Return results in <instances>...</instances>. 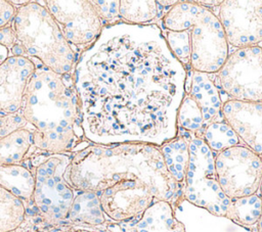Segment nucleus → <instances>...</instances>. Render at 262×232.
<instances>
[{"label":"nucleus","mask_w":262,"mask_h":232,"mask_svg":"<svg viewBox=\"0 0 262 232\" xmlns=\"http://www.w3.org/2000/svg\"><path fill=\"white\" fill-rule=\"evenodd\" d=\"M84 137L93 144L161 146L178 133L186 69L158 25L103 27L75 65Z\"/></svg>","instance_id":"obj_1"},{"label":"nucleus","mask_w":262,"mask_h":232,"mask_svg":"<svg viewBox=\"0 0 262 232\" xmlns=\"http://www.w3.org/2000/svg\"><path fill=\"white\" fill-rule=\"evenodd\" d=\"M67 178L74 189L96 194L115 184L140 183L171 204L183 195L160 147L144 143L88 145L71 157Z\"/></svg>","instance_id":"obj_2"},{"label":"nucleus","mask_w":262,"mask_h":232,"mask_svg":"<svg viewBox=\"0 0 262 232\" xmlns=\"http://www.w3.org/2000/svg\"><path fill=\"white\" fill-rule=\"evenodd\" d=\"M33 127V145L48 154L66 153L83 135L81 113L73 77L43 65L36 67L20 108Z\"/></svg>","instance_id":"obj_3"},{"label":"nucleus","mask_w":262,"mask_h":232,"mask_svg":"<svg viewBox=\"0 0 262 232\" xmlns=\"http://www.w3.org/2000/svg\"><path fill=\"white\" fill-rule=\"evenodd\" d=\"M167 31H184L190 48V67L194 72L217 73L228 56V43L219 18L195 2H177L163 17Z\"/></svg>","instance_id":"obj_4"},{"label":"nucleus","mask_w":262,"mask_h":232,"mask_svg":"<svg viewBox=\"0 0 262 232\" xmlns=\"http://www.w3.org/2000/svg\"><path fill=\"white\" fill-rule=\"evenodd\" d=\"M12 28L27 57L37 58L43 66L57 74L71 73L76 52L42 2L29 1L20 5Z\"/></svg>","instance_id":"obj_5"},{"label":"nucleus","mask_w":262,"mask_h":232,"mask_svg":"<svg viewBox=\"0 0 262 232\" xmlns=\"http://www.w3.org/2000/svg\"><path fill=\"white\" fill-rule=\"evenodd\" d=\"M71 156L53 153L45 156L34 172L32 200L40 216L49 224H57L68 218L75 198L67 172Z\"/></svg>","instance_id":"obj_6"},{"label":"nucleus","mask_w":262,"mask_h":232,"mask_svg":"<svg viewBox=\"0 0 262 232\" xmlns=\"http://www.w3.org/2000/svg\"><path fill=\"white\" fill-rule=\"evenodd\" d=\"M215 153L195 135L189 142V160L183 196L190 203L217 217H225L231 199L220 188L215 171Z\"/></svg>","instance_id":"obj_7"},{"label":"nucleus","mask_w":262,"mask_h":232,"mask_svg":"<svg viewBox=\"0 0 262 232\" xmlns=\"http://www.w3.org/2000/svg\"><path fill=\"white\" fill-rule=\"evenodd\" d=\"M217 73L219 87L230 100L262 103V47L235 50Z\"/></svg>","instance_id":"obj_8"},{"label":"nucleus","mask_w":262,"mask_h":232,"mask_svg":"<svg viewBox=\"0 0 262 232\" xmlns=\"http://www.w3.org/2000/svg\"><path fill=\"white\" fill-rule=\"evenodd\" d=\"M215 171L228 198L256 194L262 179V158L248 147L236 145L215 155Z\"/></svg>","instance_id":"obj_9"},{"label":"nucleus","mask_w":262,"mask_h":232,"mask_svg":"<svg viewBox=\"0 0 262 232\" xmlns=\"http://www.w3.org/2000/svg\"><path fill=\"white\" fill-rule=\"evenodd\" d=\"M70 45L90 46L99 36L104 25L91 1H43Z\"/></svg>","instance_id":"obj_10"},{"label":"nucleus","mask_w":262,"mask_h":232,"mask_svg":"<svg viewBox=\"0 0 262 232\" xmlns=\"http://www.w3.org/2000/svg\"><path fill=\"white\" fill-rule=\"evenodd\" d=\"M219 21L228 45L236 48L258 46L262 41V0L222 1Z\"/></svg>","instance_id":"obj_11"},{"label":"nucleus","mask_w":262,"mask_h":232,"mask_svg":"<svg viewBox=\"0 0 262 232\" xmlns=\"http://www.w3.org/2000/svg\"><path fill=\"white\" fill-rule=\"evenodd\" d=\"M97 195L104 215L116 222L139 218L159 200L149 186L140 183L115 184Z\"/></svg>","instance_id":"obj_12"},{"label":"nucleus","mask_w":262,"mask_h":232,"mask_svg":"<svg viewBox=\"0 0 262 232\" xmlns=\"http://www.w3.org/2000/svg\"><path fill=\"white\" fill-rule=\"evenodd\" d=\"M36 69L27 56H8L0 63V115L19 111L30 78Z\"/></svg>","instance_id":"obj_13"},{"label":"nucleus","mask_w":262,"mask_h":232,"mask_svg":"<svg viewBox=\"0 0 262 232\" xmlns=\"http://www.w3.org/2000/svg\"><path fill=\"white\" fill-rule=\"evenodd\" d=\"M222 113L246 147L262 157V103L228 100Z\"/></svg>","instance_id":"obj_14"},{"label":"nucleus","mask_w":262,"mask_h":232,"mask_svg":"<svg viewBox=\"0 0 262 232\" xmlns=\"http://www.w3.org/2000/svg\"><path fill=\"white\" fill-rule=\"evenodd\" d=\"M189 96L201 109L204 129L211 123L224 121L219 91L208 74L194 72L191 76Z\"/></svg>","instance_id":"obj_15"},{"label":"nucleus","mask_w":262,"mask_h":232,"mask_svg":"<svg viewBox=\"0 0 262 232\" xmlns=\"http://www.w3.org/2000/svg\"><path fill=\"white\" fill-rule=\"evenodd\" d=\"M177 136L160 146L165 166L173 179L183 189L189 160V142L193 134L178 130Z\"/></svg>","instance_id":"obj_16"},{"label":"nucleus","mask_w":262,"mask_h":232,"mask_svg":"<svg viewBox=\"0 0 262 232\" xmlns=\"http://www.w3.org/2000/svg\"><path fill=\"white\" fill-rule=\"evenodd\" d=\"M135 232H185V229L175 218L172 204L158 200L139 217Z\"/></svg>","instance_id":"obj_17"},{"label":"nucleus","mask_w":262,"mask_h":232,"mask_svg":"<svg viewBox=\"0 0 262 232\" xmlns=\"http://www.w3.org/2000/svg\"><path fill=\"white\" fill-rule=\"evenodd\" d=\"M67 219L82 226H99L105 223V215L98 195L94 192L80 191L74 198Z\"/></svg>","instance_id":"obj_18"},{"label":"nucleus","mask_w":262,"mask_h":232,"mask_svg":"<svg viewBox=\"0 0 262 232\" xmlns=\"http://www.w3.org/2000/svg\"><path fill=\"white\" fill-rule=\"evenodd\" d=\"M33 145V131L18 129L0 138V167L19 166Z\"/></svg>","instance_id":"obj_19"},{"label":"nucleus","mask_w":262,"mask_h":232,"mask_svg":"<svg viewBox=\"0 0 262 232\" xmlns=\"http://www.w3.org/2000/svg\"><path fill=\"white\" fill-rule=\"evenodd\" d=\"M26 206L24 200L0 186V232H12L25 221Z\"/></svg>","instance_id":"obj_20"},{"label":"nucleus","mask_w":262,"mask_h":232,"mask_svg":"<svg viewBox=\"0 0 262 232\" xmlns=\"http://www.w3.org/2000/svg\"><path fill=\"white\" fill-rule=\"evenodd\" d=\"M261 214L262 199L260 195L252 194L231 199L225 218L241 226L251 227L257 224Z\"/></svg>","instance_id":"obj_21"},{"label":"nucleus","mask_w":262,"mask_h":232,"mask_svg":"<svg viewBox=\"0 0 262 232\" xmlns=\"http://www.w3.org/2000/svg\"><path fill=\"white\" fill-rule=\"evenodd\" d=\"M162 7L157 1H120L119 13L124 22L132 25H147L162 12Z\"/></svg>","instance_id":"obj_22"},{"label":"nucleus","mask_w":262,"mask_h":232,"mask_svg":"<svg viewBox=\"0 0 262 232\" xmlns=\"http://www.w3.org/2000/svg\"><path fill=\"white\" fill-rule=\"evenodd\" d=\"M202 139L215 154L239 144L237 135L225 120L209 124L204 129Z\"/></svg>","instance_id":"obj_23"},{"label":"nucleus","mask_w":262,"mask_h":232,"mask_svg":"<svg viewBox=\"0 0 262 232\" xmlns=\"http://www.w3.org/2000/svg\"><path fill=\"white\" fill-rule=\"evenodd\" d=\"M178 130H183L202 138L204 132V120L200 107L188 95H185L177 112Z\"/></svg>","instance_id":"obj_24"},{"label":"nucleus","mask_w":262,"mask_h":232,"mask_svg":"<svg viewBox=\"0 0 262 232\" xmlns=\"http://www.w3.org/2000/svg\"><path fill=\"white\" fill-rule=\"evenodd\" d=\"M165 39L173 55L185 67L190 66V48L187 34L184 31H167Z\"/></svg>","instance_id":"obj_25"},{"label":"nucleus","mask_w":262,"mask_h":232,"mask_svg":"<svg viewBox=\"0 0 262 232\" xmlns=\"http://www.w3.org/2000/svg\"><path fill=\"white\" fill-rule=\"evenodd\" d=\"M29 124L19 111L0 115V138L4 137L18 129L27 128Z\"/></svg>","instance_id":"obj_26"},{"label":"nucleus","mask_w":262,"mask_h":232,"mask_svg":"<svg viewBox=\"0 0 262 232\" xmlns=\"http://www.w3.org/2000/svg\"><path fill=\"white\" fill-rule=\"evenodd\" d=\"M95 11L102 20L103 25L105 21H111L120 16L119 7L120 1H91Z\"/></svg>","instance_id":"obj_27"},{"label":"nucleus","mask_w":262,"mask_h":232,"mask_svg":"<svg viewBox=\"0 0 262 232\" xmlns=\"http://www.w3.org/2000/svg\"><path fill=\"white\" fill-rule=\"evenodd\" d=\"M16 9L11 1L0 0V29L6 27L10 21H12Z\"/></svg>","instance_id":"obj_28"},{"label":"nucleus","mask_w":262,"mask_h":232,"mask_svg":"<svg viewBox=\"0 0 262 232\" xmlns=\"http://www.w3.org/2000/svg\"><path fill=\"white\" fill-rule=\"evenodd\" d=\"M16 43L17 38L12 27L6 26L0 29V46L11 49Z\"/></svg>","instance_id":"obj_29"},{"label":"nucleus","mask_w":262,"mask_h":232,"mask_svg":"<svg viewBox=\"0 0 262 232\" xmlns=\"http://www.w3.org/2000/svg\"><path fill=\"white\" fill-rule=\"evenodd\" d=\"M6 54H7V49L4 48V47H2V46H0V63H1L3 60H5V59L2 58V56L5 57V58L8 57Z\"/></svg>","instance_id":"obj_30"},{"label":"nucleus","mask_w":262,"mask_h":232,"mask_svg":"<svg viewBox=\"0 0 262 232\" xmlns=\"http://www.w3.org/2000/svg\"><path fill=\"white\" fill-rule=\"evenodd\" d=\"M257 232H262V214L257 222Z\"/></svg>","instance_id":"obj_31"},{"label":"nucleus","mask_w":262,"mask_h":232,"mask_svg":"<svg viewBox=\"0 0 262 232\" xmlns=\"http://www.w3.org/2000/svg\"><path fill=\"white\" fill-rule=\"evenodd\" d=\"M259 191H260V197L262 199V179H261V182H260V186H259Z\"/></svg>","instance_id":"obj_32"}]
</instances>
